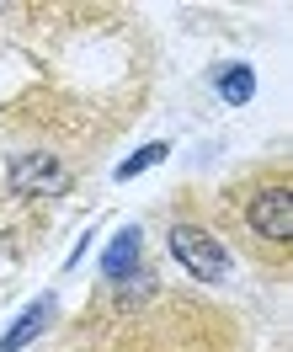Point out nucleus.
<instances>
[{
    "label": "nucleus",
    "mask_w": 293,
    "mask_h": 352,
    "mask_svg": "<svg viewBox=\"0 0 293 352\" xmlns=\"http://www.w3.org/2000/svg\"><path fill=\"white\" fill-rule=\"evenodd\" d=\"M246 224L267 245H288V235H293V192H288V182H283V176H272V182H261V187L250 192Z\"/></svg>",
    "instance_id": "nucleus-1"
},
{
    "label": "nucleus",
    "mask_w": 293,
    "mask_h": 352,
    "mask_svg": "<svg viewBox=\"0 0 293 352\" xmlns=\"http://www.w3.org/2000/svg\"><path fill=\"white\" fill-rule=\"evenodd\" d=\"M171 256H176L192 278H203V283H219V278L229 272L224 245L213 241L208 230H198V224H176V230H171Z\"/></svg>",
    "instance_id": "nucleus-2"
},
{
    "label": "nucleus",
    "mask_w": 293,
    "mask_h": 352,
    "mask_svg": "<svg viewBox=\"0 0 293 352\" xmlns=\"http://www.w3.org/2000/svg\"><path fill=\"white\" fill-rule=\"evenodd\" d=\"M11 187H16V192H65V166L48 150L16 155V160H11Z\"/></svg>",
    "instance_id": "nucleus-3"
},
{
    "label": "nucleus",
    "mask_w": 293,
    "mask_h": 352,
    "mask_svg": "<svg viewBox=\"0 0 293 352\" xmlns=\"http://www.w3.org/2000/svg\"><path fill=\"white\" fill-rule=\"evenodd\" d=\"M134 262H139V230H123V235L107 245L102 272H107V278H134Z\"/></svg>",
    "instance_id": "nucleus-4"
},
{
    "label": "nucleus",
    "mask_w": 293,
    "mask_h": 352,
    "mask_svg": "<svg viewBox=\"0 0 293 352\" xmlns=\"http://www.w3.org/2000/svg\"><path fill=\"white\" fill-rule=\"evenodd\" d=\"M250 91H256V80H250V69L246 65H235L219 75V96H224L229 107H240V102H250Z\"/></svg>",
    "instance_id": "nucleus-5"
},
{
    "label": "nucleus",
    "mask_w": 293,
    "mask_h": 352,
    "mask_svg": "<svg viewBox=\"0 0 293 352\" xmlns=\"http://www.w3.org/2000/svg\"><path fill=\"white\" fill-rule=\"evenodd\" d=\"M48 315H54V305H48V299H43L38 309H27V315H22V326H16L11 336H5V347H0V352H16V347H27V342H32L38 331H43V320H48Z\"/></svg>",
    "instance_id": "nucleus-6"
},
{
    "label": "nucleus",
    "mask_w": 293,
    "mask_h": 352,
    "mask_svg": "<svg viewBox=\"0 0 293 352\" xmlns=\"http://www.w3.org/2000/svg\"><path fill=\"white\" fill-rule=\"evenodd\" d=\"M155 160H165V144H144L139 155H128V160L117 166V176H139V171H150Z\"/></svg>",
    "instance_id": "nucleus-7"
}]
</instances>
